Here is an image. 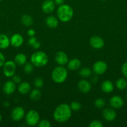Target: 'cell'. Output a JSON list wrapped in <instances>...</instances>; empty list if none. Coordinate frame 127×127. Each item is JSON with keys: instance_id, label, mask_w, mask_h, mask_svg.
<instances>
[{"instance_id": "6da1fadb", "label": "cell", "mask_w": 127, "mask_h": 127, "mask_svg": "<svg viewBox=\"0 0 127 127\" xmlns=\"http://www.w3.org/2000/svg\"><path fill=\"white\" fill-rule=\"evenodd\" d=\"M72 115V109L67 104H61L55 109L53 114L54 120L59 123H64L70 119Z\"/></svg>"}, {"instance_id": "7a4b0ae2", "label": "cell", "mask_w": 127, "mask_h": 127, "mask_svg": "<svg viewBox=\"0 0 127 127\" xmlns=\"http://www.w3.org/2000/svg\"><path fill=\"white\" fill-rule=\"evenodd\" d=\"M57 16L59 19L62 22H68L73 17V10L71 6L63 4L57 9Z\"/></svg>"}, {"instance_id": "3957f363", "label": "cell", "mask_w": 127, "mask_h": 127, "mask_svg": "<svg viewBox=\"0 0 127 127\" xmlns=\"http://www.w3.org/2000/svg\"><path fill=\"white\" fill-rule=\"evenodd\" d=\"M67 76L68 72L67 69L62 66L56 67L51 73V78L52 80L57 84L63 83L67 79Z\"/></svg>"}, {"instance_id": "277c9868", "label": "cell", "mask_w": 127, "mask_h": 127, "mask_svg": "<svg viewBox=\"0 0 127 127\" xmlns=\"http://www.w3.org/2000/svg\"><path fill=\"white\" fill-rule=\"evenodd\" d=\"M49 58L46 53L41 51L36 52L32 55L31 62L34 66L38 68L43 67L47 64Z\"/></svg>"}, {"instance_id": "5b68a950", "label": "cell", "mask_w": 127, "mask_h": 127, "mask_svg": "<svg viewBox=\"0 0 127 127\" xmlns=\"http://www.w3.org/2000/svg\"><path fill=\"white\" fill-rule=\"evenodd\" d=\"M40 116L36 110H31L26 115V122L29 126H35L39 124Z\"/></svg>"}, {"instance_id": "8992f818", "label": "cell", "mask_w": 127, "mask_h": 127, "mask_svg": "<svg viewBox=\"0 0 127 127\" xmlns=\"http://www.w3.org/2000/svg\"><path fill=\"white\" fill-rule=\"evenodd\" d=\"M16 64L15 62L9 60L5 62L3 65V73L6 77H12L16 73Z\"/></svg>"}, {"instance_id": "52a82bcc", "label": "cell", "mask_w": 127, "mask_h": 127, "mask_svg": "<svg viewBox=\"0 0 127 127\" xmlns=\"http://www.w3.org/2000/svg\"><path fill=\"white\" fill-rule=\"evenodd\" d=\"M107 69V64L105 62L99 60L96 62L93 65V71L98 75L104 74Z\"/></svg>"}, {"instance_id": "ba28073f", "label": "cell", "mask_w": 127, "mask_h": 127, "mask_svg": "<svg viewBox=\"0 0 127 127\" xmlns=\"http://www.w3.org/2000/svg\"><path fill=\"white\" fill-rule=\"evenodd\" d=\"M25 112L22 107L17 106L12 109L11 112V118L14 121H19L23 119Z\"/></svg>"}, {"instance_id": "9c48e42d", "label": "cell", "mask_w": 127, "mask_h": 127, "mask_svg": "<svg viewBox=\"0 0 127 127\" xmlns=\"http://www.w3.org/2000/svg\"><path fill=\"white\" fill-rule=\"evenodd\" d=\"M55 60L58 64L64 66L67 64L68 62V58L67 55L62 51L57 52L55 55Z\"/></svg>"}, {"instance_id": "30bf717a", "label": "cell", "mask_w": 127, "mask_h": 127, "mask_svg": "<svg viewBox=\"0 0 127 127\" xmlns=\"http://www.w3.org/2000/svg\"><path fill=\"white\" fill-rule=\"evenodd\" d=\"M90 44L95 49H101L104 46V40L99 36H93L90 40Z\"/></svg>"}, {"instance_id": "8fae6325", "label": "cell", "mask_w": 127, "mask_h": 127, "mask_svg": "<svg viewBox=\"0 0 127 127\" xmlns=\"http://www.w3.org/2000/svg\"><path fill=\"white\" fill-rule=\"evenodd\" d=\"M109 104L113 109H120L123 105L124 101L119 95H114L110 98Z\"/></svg>"}, {"instance_id": "7c38bea8", "label": "cell", "mask_w": 127, "mask_h": 127, "mask_svg": "<svg viewBox=\"0 0 127 127\" xmlns=\"http://www.w3.org/2000/svg\"><path fill=\"white\" fill-rule=\"evenodd\" d=\"M55 9V2L52 0H45L42 4V10L44 13L51 14Z\"/></svg>"}, {"instance_id": "4fadbf2b", "label": "cell", "mask_w": 127, "mask_h": 127, "mask_svg": "<svg viewBox=\"0 0 127 127\" xmlns=\"http://www.w3.org/2000/svg\"><path fill=\"white\" fill-rule=\"evenodd\" d=\"M102 115L107 121L111 122L115 119L117 117L115 111L112 108H106L102 112Z\"/></svg>"}, {"instance_id": "5bb4252c", "label": "cell", "mask_w": 127, "mask_h": 127, "mask_svg": "<svg viewBox=\"0 0 127 127\" xmlns=\"http://www.w3.org/2000/svg\"><path fill=\"white\" fill-rule=\"evenodd\" d=\"M16 83H14L12 81H7L4 83L2 88L4 93L7 95H11L13 94L16 91Z\"/></svg>"}, {"instance_id": "9a60e30c", "label": "cell", "mask_w": 127, "mask_h": 127, "mask_svg": "<svg viewBox=\"0 0 127 127\" xmlns=\"http://www.w3.org/2000/svg\"><path fill=\"white\" fill-rule=\"evenodd\" d=\"M24 42V38L21 35L16 33L12 35L10 38V43L14 47H19L22 45Z\"/></svg>"}, {"instance_id": "2e32d148", "label": "cell", "mask_w": 127, "mask_h": 127, "mask_svg": "<svg viewBox=\"0 0 127 127\" xmlns=\"http://www.w3.org/2000/svg\"><path fill=\"white\" fill-rule=\"evenodd\" d=\"M78 88L81 92L83 93H87L90 91L92 85L90 83L85 79H82L78 83Z\"/></svg>"}, {"instance_id": "e0dca14e", "label": "cell", "mask_w": 127, "mask_h": 127, "mask_svg": "<svg viewBox=\"0 0 127 127\" xmlns=\"http://www.w3.org/2000/svg\"><path fill=\"white\" fill-rule=\"evenodd\" d=\"M67 68L70 70H77L81 66V62L78 58H73L68 62Z\"/></svg>"}, {"instance_id": "ac0fdd59", "label": "cell", "mask_w": 127, "mask_h": 127, "mask_svg": "<svg viewBox=\"0 0 127 127\" xmlns=\"http://www.w3.org/2000/svg\"><path fill=\"white\" fill-rule=\"evenodd\" d=\"M101 89L102 91L105 93H110L113 91L114 89L113 84L112 81L109 80H106L102 82L101 84Z\"/></svg>"}, {"instance_id": "d6986e66", "label": "cell", "mask_w": 127, "mask_h": 127, "mask_svg": "<svg viewBox=\"0 0 127 127\" xmlns=\"http://www.w3.org/2000/svg\"><path fill=\"white\" fill-rule=\"evenodd\" d=\"M19 93L21 94H26L31 90V85L27 82L24 81L22 83H20L18 88H17Z\"/></svg>"}, {"instance_id": "ffe728a7", "label": "cell", "mask_w": 127, "mask_h": 127, "mask_svg": "<svg viewBox=\"0 0 127 127\" xmlns=\"http://www.w3.org/2000/svg\"><path fill=\"white\" fill-rule=\"evenodd\" d=\"M10 44V39L5 34H0V48L6 49L8 48Z\"/></svg>"}, {"instance_id": "44dd1931", "label": "cell", "mask_w": 127, "mask_h": 127, "mask_svg": "<svg viewBox=\"0 0 127 127\" xmlns=\"http://www.w3.org/2000/svg\"><path fill=\"white\" fill-rule=\"evenodd\" d=\"M14 62L16 64L19 66L24 65L25 63L27 62V57L25 54L22 53H18L16 55L14 58Z\"/></svg>"}, {"instance_id": "7402d4cb", "label": "cell", "mask_w": 127, "mask_h": 127, "mask_svg": "<svg viewBox=\"0 0 127 127\" xmlns=\"http://www.w3.org/2000/svg\"><path fill=\"white\" fill-rule=\"evenodd\" d=\"M46 25L50 28H56L58 26V20L54 16H50L46 18Z\"/></svg>"}, {"instance_id": "603a6c76", "label": "cell", "mask_w": 127, "mask_h": 127, "mask_svg": "<svg viewBox=\"0 0 127 127\" xmlns=\"http://www.w3.org/2000/svg\"><path fill=\"white\" fill-rule=\"evenodd\" d=\"M41 97V92L39 89H34L31 92L30 97L33 101H37Z\"/></svg>"}, {"instance_id": "cb8c5ba5", "label": "cell", "mask_w": 127, "mask_h": 127, "mask_svg": "<svg viewBox=\"0 0 127 127\" xmlns=\"http://www.w3.org/2000/svg\"><path fill=\"white\" fill-rule=\"evenodd\" d=\"M21 22L22 24L26 26H31L33 23V19L31 16L27 14L23 15L21 17Z\"/></svg>"}, {"instance_id": "d4e9b609", "label": "cell", "mask_w": 127, "mask_h": 127, "mask_svg": "<svg viewBox=\"0 0 127 127\" xmlns=\"http://www.w3.org/2000/svg\"><path fill=\"white\" fill-rule=\"evenodd\" d=\"M127 86V81L125 78H120L116 81V87L119 90H123Z\"/></svg>"}, {"instance_id": "484cf974", "label": "cell", "mask_w": 127, "mask_h": 127, "mask_svg": "<svg viewBox=\"0 0 127 127\" xmlns=\"http://www.w3.org/2000/svg\"><path fill=\"white\" fill-rule=\"evenodd\" d=\"M79 74L83 78H88L92 74V71L87 67H84L80 69Z\"/></svg>"}, {"instance_id": "4316f807", "label": "cell", "mask_w": 127, "mask_h": 127, "mask_svg": "<svg viewBox=\"0 0 127 127\" xmlns=\"http://www.w3.org/2000/svg\"><path fill=\"white\" fill-rule=\"evenodd\" d=\"M34 69L33 64L32 63H27L26 62L24 64V71L25 73L26 74H31L32 72Z\"/></svg>"}, {"instance_id": "83f0119b", "label": "cell", "mask_w": 127, "mask_h": 127, "mask_svg": "<svg viewBox=\"0 0 127 127\" xmlns=\"http://www.w3.org/2000/svg\"><path fill=\"white\" fill-rule=\"evenodd\" d=\"M105 101L102 98H98L95 101V105L98 109H103L105 105Z\"/></svg>"}, {"instance_id": "f1b7e54d", "label": "cell", "mask_w": 127, "mask_h": 127, "mask_svg": "<svg viewBox=\"0 0 127 127\" xmlns=\"http://www.w3.org/2000/svg\"><path fill=\"white\" fill-rule=\"evenodd\" d=\"M70 108L72 110L74 111H78L81 109V104L80 103L77 101L72 102L70 104Z\"/></svg>"}, {"instance_id": "f546056e", "label": "cell", "mask_w": 127, "mask_h": 127, "mask_svg": "<svg viewBox=\"0 0 127 127\" xmlns=\"http://www.w3.org/2000/svg\"><path fill=\"white\" fill-rule=\"evenodd\" d=\"M34 86L37 88H42L44 84V81L41 78H36L34 81Z\"/></svg>"}, {"instance_id": "4dcf8cb0", "label": "cell", "mask_w": 127, "mask_h": 127, "mask_svg": "<svg viewBox=\"0 0 127 127\" xmlns=\"http://www.w3.org/2000/svg\"><path fill=\"white\" fill-rule=\"evenodd\" d=\"M90 127H103V124L101 122L100 120H95L91 122L90 124L89 125Z\"/></svg>"}, {"instance_id": "1f68e13d", "label": "cell", "mask_w": 127, "mask_h": 127, "mask_svg": "<svg viewBox=\"0 0 127 127\" xmlns=\"http://www.w3.org/2000/svg\"><path fill=\"white\" fill-rule=\"evenodd\" d=\"M39 127H51V124L49 121L47 120H42L39 123Z\"/></svg>"}, {"instance_id": "d6a6232c", "label": "cell", "mask_w": 127, "mask_h": 127, "mask_svg": "<svg viewBox=\"0 0 127 127\" xmlns=\"http://www.w3.org/2000/svg\"><path fill=\"white\" fill-rule=\"evenodd\" d=\"M121 69H122V73L123 75L127 78V62L123 63Z\"/></svg>"}, {"instance_id": "836d02e7", "label": "cell", "mask_w": 127, "mask_h": 127, "mask_svg": "<svg viewBox=\"0 0 127 127\" xmlns=\"http://www.w3.org/2000/svg\"><path fill=\"white\" fill-rule=\"evenodd\" d=\"M5 62H6V59L4 55L1 52H0V67L3 66Z\"/></svg>"}, {"instance_id": "e575fe53", "label": "cell", "mask_w": 127, "mask_h": 127, "mask_svg": "<svg viewBox=\"0 0 127 127\" xmlns=\"http://www.w3.org/2000/svg\"><path fill=\"white\" fill-rule=\"evenodd\" d=\"M12 81L14 82L16 84H19L20 83H21V79L19 76H16L14 75L12 76Z\"/></svg>"}, {"instance_id": "d590c367", "label": "cell", "mask_w": 127, "mask_h": 127, "mask_svg": "<svg viewBox=\"0 0 127 127\" xmlns=\"http://www.w3.org/2000/svg\"><path fill=\"white\" fill-rule=\"evenodd\" d=\"M37 38H36V37H35L34 36V37H31L28 40V44L30 46H32V45H33L35 42H37Z\"/></svg>"}, {"instance_id": "8d00e7d4", "label": "cell", "mask_w": 127, "mask_h": 127, "mask_svg": "<svg viewBox=\"0 0 127 127\" xmlns=\"http://www.w3.org/2000/svg\"><path fill=\"white\" fill-rule=\"evenodd\" d=\"M35 34H36V32H35L34 30L32 29H29L28 31H27V35H28L30 37H34V36L35 35Z\"/></svg>"}, {"instance_id": "74e56055", "label": "cell", "mask_w": 127, "mask_h": 127, "mask_svg": "<svg viewBox=\"0 0 127 127\" xmlns=\"http://www.w3.org/2000/svg\"><path fill=\"white\" fill-rule=\"evenodd\" d=\"M40 46H41V43H40L39 42H38V41H37V42H35L31 47H32L34 49H38L40 47Z\"/></svg>"}, {"instance_id": "f35d334b", "label": "cell", "mask_w": 127, "mask_h": 127, "mask_svg": "<svg viewBox=\"0 0 127 127\" xmlns=\"http://www.w3.org/2000/svg\"><path fill=\"white\" fill-rule=\"evenodd\" d=\"M64 1L65 0H54V2L56 4L61 6V5L63 4L64 2Z\"/></svg>"}, {"instance_id": "ab89813d", "label": "cell", "mask_w": 127, "mask_h": 127, "mask_svg": "<svg viewBox=\"0 0 127 127\" xmlns=\"http://www.w3.org/2000/svg\"><path fill=\"white\" fill-rule=\"evenodd\" d=\"M1 120H2V115H1V114H0V123H1Z\"/></svg>"}, {"instance_id": "60d3db41", "label": "cell", "mask_w": 127, "mask_h": 127, "mask_svg": "<svg viewBox=\"0 0 127 127\" xmlns=\"http://www.w3.org/2000/svg\"><path fill=\"white\" fill-rule=\"evenodd\" d=\"M101 1H105V0H101Z\"/></svg>"}, {"instance_id": "b9f144b4", "label": "cell", "mask_w": 127, "mask_h": 127, "mask_svg": "<svg viewBox=\"0 0 127 127\" xmlns=\"http://www.w3.org/2000/svg\"><path fill=\"white\" fill-rule=\"evenodd\" d=\"M0 87H1V83H0Z\"/></svg>"}, {"instance_id": "7bdbcfd3", "label": "cell", "mask_w": 127, "mask_h": 127, "mask_svg": "<svg viewBox=\"0 0 127 127\" xmlns=\"http://www.w3.org/2000/svg\"><path fill=\"white\" fill-rule=\"evenodd\" d=\"M1 1H2V0H0V2H1Z\"/></svg>"}, {"instance_id": "ee69618b", "label": "cell", "mask_w": 127, "mask_h": 127, "mask_svg": "<svg viewBox=\"0 0 127 127\" xmlns=\"http://www.w3.org/2000/svg\"></svg>"}]
</instances>
